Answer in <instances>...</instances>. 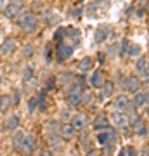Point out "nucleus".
Instances as JSON below:
<instances>
[{"label": "nucleus", "mask_w": 149, "mask_h": 156, "mask_svg": "<svg viewBox=\"0 0 149 156\" xmlns=\"http://www.w3.org/2000/svg\"><path fill=\"white\" fill-rule=\"evenodd\" d=\"M14 21H16L17 28H21L24 33H33V31H37L38 30V24H40V19L31 11H28V9H23Z\"/></svg>", "instance_id": "f257e3e1"}, {"label": "nucleus", "mask_w": 149, "mask_h": 156, "mask_svg": "<svg viewBox=\"0 0 149 156\" xmlns=\"http://www.w3.org/2000/svg\"><path fill=\"white\" fill-rule=\"evenodd\" d=\"M83 87L76 83V82H73L71 85H68L66 87V102L69 108H76L82 104V94H83Z\"/></svg>", "instance_id": "f03ea898"}, {"label": "nucleus", "mask_w": 149, "mask_h": 156, "mask_svg": "<svg viewBox=\"0 0 149 156\" xmlns=\"http://www.w3.org/2000/svg\"><path fill=\"white\" fill-rule=\"evenodd\" d=\"M109 120L113 122L115 127L122 128L125 135H130L132 127H130V120H128V116L125 115V111H113L111 113V116H109Z\"/></svg>", "instance_id": "7ed1b4c3"}, {"label": "nucleus", "mask_w": 149, "mask_h": 156, "mask_svg": "<svg viewBox=\"0 0 149 156\" xmlns=\"http://www.w3.org/2000/svg\"><path fill=\"white\" fill-rule=\"evenodd\" d=\"M37 147H38V139H37V135L26 134V137H24V140H23L21 147L17 149V153L23 154V156H30L33 151H37Z\"/></svg>", "instance_id": "20e7f679"}, {"label": "nucleus", "mask_w": 149, "mask_h": 156, "mask_svg": "<svg viewBox=\"0 0 149 156\" xmlns=\"http://www.w3.org/2000/svg\"><path fill=\"white\" fill-rule=\"evenodd\" d=\"M73 52H75V47L71 44H66V42H59L57 45V49H55V61L59 62H64L66 59L73 56Z\"/></svg>", "instance_id": "39448f33"}, {"label": "nucleus", "mask_w": 149, "mask_h": 156, "mask_svg": "<svg viewBox=\"0 0 149 156\" xmlns=\"http://www.w3.org/2000/svg\"><path fill=\"white\" fill-rule=\"evenodd\" d=\"M130 127H132V132L139 137H144V135H147V123L144 120L142 116H135L133 120H130Z\"/></svg>", "instance_id": "423d86ee"}, {"label": "nucleus", "mask_w": 149, "mask_h": 156, "mask_svg": "<svg viewBox=\"0 0 149 156\" xmlns=\"http://www.w3.org/2000/svg\"><path fill=\"white\" fill-rule=\"evenodd\" d=\"M69 123L73 125V128H75L76 132H80V130H83V128L88 125V116L85 113H73Z\"/></svg>", "instance_id": "0eeeda50"}, {"label": "nucleus", "mask_w": 149, "mask_h": 156, "mask_svg": "<svg viewBox=\"0 0 149 156\" xmlns=\"http://www.w3.org/2000/svg\"><path fill=\"white\" fill-rule=\"evenodd\" d=\"M17 49V42L16 38H12V37H9V38H5L2 44H0V56L5 57V56H11L12 52Z\"/></svg>", "instance_id": "6e6552de"}, {"label": "nucleus", "mask_w": 149, "mask_h": 156, "mask_svg": "<svg viewBox=\"0 0 149 156\" xmlns=\"http://www.w3.org/2000/svg\"><path fill=\"white\" fill-rule=\"evenodd\" d=\"M17 128H19V115H11L4 120V125H2L4 132H14Z\"/></svg>", "instance_id": "1a4fd4ad"}, {"label": "nucleus", "mask_w": 149, "mask_h": 156, "mask_svg": "<svg viewBox=\"0 0 149 156\" xmlns=\"http://www.w3.org/2000/svg\"><path fill=\"white\" fill-rule=\"evenodd\" d=\"M109 35H111V28H109V26H106V24H101L99 28L95 30V33H94L95 44H104L106 40L109 38Z\"/></svg>", "instance_id": "9d476101"}, {"label": "nucleus", "mask_w": 149, "mask_h": 156, "mask_svg": "<svg viewBox=\"0 0 149 156\" xmlns=\"http://www.w3.org/2000/svg\"><path fill=\"white\" fill-rule=\"evenodd\" d=\"M76 134V130L73 128V125L69 122H64L61 123V127H59V135L62 137V140H71Z\"/></svg>", "instance_id": "9b49d317"}, {"label": "nucleus", "mask_w": 149, "mask_h": 156, "mask_svg": "<svg viewBox=\"0 0 149 156\" xmlns=\"http://www.w3.org/2000/svg\"><path fill=\"white\" fill-rule=\"evenodd\" d=\"M23 11V7L21 5H16V4H7L5 7H4V11H2V14H4V17L5 19H16L17 14Z\"/></svg>", "instance_id": "f8f14e48"}, {"label": "nucleus", "mask_w": 149, "mask_h": 156, "mask_svg": "<svg viewBox=\"0 0 149 156\" xmlns=\"http://www.w3.org/2000/svg\"><path fill=\"white\" fill-rule=\"evenodd\" d=\"M92 127H94V130H97V132L106 130L108 127H111V125H109V116H106L104 113L97 115V116H95V120H94V123H92Z\"/></svg>", "instance_id": "ddd939ff"}, {"label": "nucleus", "mask_w": 149, "mask_h": 156, "mask_svg": "<svg viewBox=\"0 0 149 156\" xmlns=\"http://www.w3.org/2000/svg\"><path fill=\"white\" fill-rule=\"evenodd\" d=\"M88 83L92 85L94 89H101V87L104 85V73H102V69L92 71V76L88 78Z\"/></svg>", "instance_id": "4468645a"}, {"label": "nucleus", "mask_w": 149, "mask_h": 156, "mask_svg": "<svg viewBox=\"0 0 149 156\" xmlns=\"http://www.w3.org/2000/svg\"><path fill=\"white\" fill-rule=\"evenodd\" d=\"M140 87H142V82H140V78H139V76H135V75L127 76V92L135 94V92L140 90Z\"/></svg>", "instance_id": "2eb2a0df"}, {"label": "nucleus", "mask_w": 149, "mask_h": 156, "mask_svg": "<svg viewBox=\"0 0 149 156\" xmlns=\"http://www.w3.org/2000/svg\"><path fill=\"white\" fill-rule=\"evenodd\" d=\"M24 137H26V132H24V130H21V128H17V130H14V132H12V135H11V144H12V147H14L16 151L21 147Z\"/></svg>", "instance_id": "dca6fc26"}, {"label": "nucleus", "mask_w": 149, "mask_h": 156, "mask_svg": "<svg viewBox=\"0 0 149 156\" xmlns=\"http://www.w3.org/2000/svg\"><path fill=\"white\" fill-rule=\"evenodd\" d=\"M47 140H49L50 151H59L62 147V142H64L59 134H47Z\"/></svg>", "instance_id": "f3484780"}, {"label": "nucleus", "mask_w": 149, "mask_h": 156, "mask_svg": "<svg viewBox=\"0 0 149 156\" xmlns=\"http://www.w3.org/2000/svg\"><path fill=\"white\" fill-rule=\"evenodd\" d=\"M55 82L59 85H62V87H68V85H71L75 82V75L71 71H62L55 76Z\"/></svg>", "instance_id": "a211bd4d"}, {"label": "nucleus", "mask_w": 149, "mask_h": 156, "mask_svg": "<svg viewBox=\"0 0 149 156\" xmlns=\"http://www.w3.org/2000/svg\"><path fill=\"white\" fill-rule=\"evenodd\" d=\"M94 101H95L94 92H90V90H83V94H82V106H87L90 111H94V109H95Z\"/></svg>", "instance_id": "6ab92c4d"}, {"label": "nucleus", "mask_w": 149, "mask_h": 156, "mask_svg": "<svg viewBox=\"0 0 149 156\" xmlns=\"http://www.w3.org/2000/svg\"><path fill=\"white\" fill-rule=\"evenodd\" d=\"M12 106H14V99H12V94H2V95H0V113L9 111Z\"/></svg>", "instance_id": "aec40b11"}, {"label": "nucleus", "mask_w": 149, "mask_h": 156, "mask_svg": "<svg viewBox=\"0 0 149 156\" xmlns=\"http://www.w3.org/2000/svg\"><path fill=\"white\" fill-rule=\"evenodd\" d=\"M37 101H38V111L45 113L47 108H49V102H47V92H45L44 89L37 92Z\"/></svg>", "instance_id": "412c9836"}, {"label": "nucleus", "mask_w": 149, "mask_h": 156, "mask_svg": "<svg viewBox=\"0 0 149 156\" xmlns=\"http://www.w3.org/2000/svg\"><path fill=\"white\" fill-rule=\"evenodd\" d=\"M76 66H78V69H80L82 73H87V71L92 69V66H94V59L87 56V57H83V59H80Z\"/></svg>", "instance_id": "4be33fe9"}, {"label": "nucleus", "mask_w": 149, "mask_h": 156, "mask_svg": "<svg viewBox=\"0 0 149 156\" xmlns=\"http://www.w3.org/2000/svg\"><path fill=\"white\" fill-rule=\"evenodd\" d=\"M127 104H128L127 95L122 94V95H118V97L115 99V102H113V108H115V111H125Z\"/></svg>", "instance_id": "5701e85b"}, {"label": "nucleus", "mask_w": 149, "mask_h": 156, "mask_svg": "<svg viewBox=\"0 0 149 156\" xmlns=\"http://www.w3.org/2000/svg\"><path fill=\"white\" fill-rule=\"evenodd\" d=\"M101 89H102L101 95H102L104 99H108V97H111V95L115 94V83H113L111 80H104V85H102Z\"/></svg>", "instance_id": "b1692460"}, {"label": "nucleus", "mask_w": 149, "mask_h": 156, "mask_svg": "<svg viewBox=\"0 0 149 156\" xmlns=\"http://www.w3.org/2000/svg\"><path fill=\"white\" fill-rule=\"evenodd\" d=\"M132 104L135 108H144L146 106V97H144V92H140V90H139V92H135V94H133V99H132Z\"/></svg>", "instance_id": "393cba45"}, {"label": "nucleus", "mask_w": 149, "mask_h": 156, "mask_svg": "<svg viewBox=\"0 0 149 156\" xmlns=\"http://www.w3.org/2000/svg\"><path fill=\"white\" fill-rule=\"evenodd\" d=\"M59 127H61V123H59V122H55V120H50V122L45 123L47 134H59Z\"/></svg>", "instance_id": "a878e982"}, {"label": "nucleus", "mask_w": 149, "mask_h": 156, "mask_svg": "<svg viewBox=\"0 0 149 156\" xmlns=\"http://www.w3.org/2000/svg\"><path fill=\"white\" fill-rule=\"evenodd\" d=\"M33 78H35V69H33V66H26L24 69H23V82L30 83Z\"/></svg>", "instance_id": "bb28decb"}, {"label": "nucleus", "mask_w": 149, "mask_h": 156, "mask_svg": "<svg viewBox=\"0 0 149 156\" xmlns=\"http://www.w3.org/2000/svg\"><path fill=\"white\" fill-rule=\"evenodd\" d=\"M82 134H80V144L83 146V147H90V139H92V134H88L87 130L83 128V130H80Z\"/></svg>", "instance_id": "cd10ccee"}, {"label": "nucleus", "mask_w": 149, "mask_h": 156, "mask_svg": "<svg viewBox=\"0 0 149 156\" xmlns=\"http://www.w3.org/2000/svg\"><path fill=\"white\" fill-rule=\"evenodd\" d=\"M66 37H68V28L61 26V28L55 30V33H54V40H55V42H64Z\"/></svg>", "instance_id": "c85d7f7f"}, {"label": "nucleus", "mask_w": 149, "mask_h": 156, "mask_svg": "<svg viewBox=\"0 0 149 156\" xmlns=\"http://www.w3.org/2000/svg\"><path fill=\"white\" fill-rule=\"evenodd\" d=\"M125 115L128 116V120H133V118L137 116V108L132 104V101H128L127 108H125Z\"/></svg>", "instance_id": "c756f323"}, {"label": "nucleus", "mask_w": 149, "mask_h": 156, "mask_svg": "<svg viewBox=\"0 0 149 156\" xmlns=\"http://www.w3.org/2000/svg\"><path fill=\"white\" fill-rule=\"evenodd\" d=\"M54 47H52V45L50 44H47L45 45V52H44V56H45V62H47V64H50V62H52V56H54Z\"/></svg>", "instance_id": "7c9ffc66"}, {"label": "nucleus", "mask_w": 149, "mask_h": 156, "mask_svg": "<svg viewBox=\"0 0 149 156\" xmlns=\"http://www.w3.org/2000/svg\"><path fill=\"white\" fill-rule=\"evenodd\" d=\"M147 66H149V64H147V59H146V57H140V56H139V57H137V62H135V69L140 73V71H144V69H146Z\"/></svg>", "instance_id": "2f4dec72"}, {"label": "nucleus", "mask_w": 149, "mask_h": 156, "mask_svg": "<svg viewBox=\"0 0 149 156\" xmlns=\"http://www.w3.org/2000/svg\"><path fill=\"white\" fill-rule=\"evenodd\" d=\"M33 54H35V45L33 44L23 45V57H31Z\"/></svg>", "instance_id": "473e14b6"}, {"label": "nucleus", "mask_w": 149, "mask_h": 156, "mask_svg": "<svg viewBox=\"0 0 149 156\" xmlns=\"http://www.w3.org/2000/svg\"><path fill=\"white\" fill-rule=\"evenodd\" d=\"M127 54L130 57H139V56H140V47H139V45H135V44H130V47H128V50H127Z\"/></svg>", "instance_id": "72a5a7b5"}, {"label": "nucleus", "mask_w": 149, "mask_h": 156, "mask_svg": "<svg viewBox=\"0 0 149 156\" xmlns=\"http://www.w3.org/2000/svg\"><path fill=\"white\" fill-rule=\"evenodd\" d=\"M71 116H73V113H71V108H69V106L62 108V109H61V120H62V123L69 122V120H71Z\"/></svg>", "instance_id": "f704fd0d"}, {"label": "nucleus", "mask_w": 149, "mask_h": 156, "mask_svg": "<svg viewBox=\"0 0 149 156\" xmlns=\"http://www.w3.org/2000/svg\"><path fill=\"white\" fill-rule=\"evenodd\" d=\"M37 108H38V101H37V95H33L28 99V113H35Z\"/></svg>", "instance_id": "c9c22d12"}, {"label": "nucleus", "mask_w": 149, "mask_h": 156, "mask_svg": "<svg viewBox=\"0 0 149 156\" xmlns=\"http://www.w3.org/2000/svg\"><path fill=\"white\" fill-rule=\"evenodd\" d=\"M55 83H57V82H55V76H50L49 80H47V83H45V92H52V90L55 89Z\"/></svg>", "instance_id": "e433bc0d"}, {"label": "nucleus", "mask_w": 149, "mask_h": 156, "mask_svg": "<svg viewBox=\"0 0 149 156\" xmlns=\"http://www.w3.org/2000/svg\"><path fill=\"white\" fill-rule=\"evenodd\" d=\"M118 76V83H120V89H122V92H127V78L123 76L122 73L120 75H116Z\"/></svg>", "instance_id": "4c0bfd02"}, {"label": "nucleus", "mask_w": 149, "mask_h": 156, "mask_svg": "<svg viewBox=\"0 0 149 156\" xmlns=\"http://www.w3.org/2000/svg\"><path fill=\"white\" fill-rule=\"evenodd\" d=\"M128 47H130V40H128V38H123L122 44H120V54H127Z\"/></svg>", "instance_id": "58836bf2"}, {"label": "nucleus", "mask_w": 149, "mask_h": 156, "mask_svg": "<svg viewBox=\"0 0 149 156\" xmlns=\"http://www.w3.org/2000/svg\"><path fill=\"white\" fill-rule=\"evenodd\" d=\"M116 54H120V44H113L109 47V50H108V56H116Z\"/></svg>", "instance_id": "ea45409f"}, {"label": "nucleus", "mask_w": 149, "mask_h": 156, "mask_svg": "<svg viewBox=\"0 0 149 156\" xmlns=\"http://www.w3.org/2000/svg\"><path fill=\"white\" fill-rule=\"evenodd\" d=\"M19 97H21V90H14V94H12V99H14V106L19 104Z\"/></svg>", "instance_id": "a19ab883"}, {"label": "nucleus", "mask_w": 149, "mask_h": 156, "mask_svg": "<svg viewBox=\"0 0 149 156\" xmlns=\"http://www.w3.org/2000/svg\"><path fill=\"white\" fill-rule=\"evenodd\" d=\"M82 12H83V9L80 5H76V7H75V11H71V16L73 17H80V16H82Z\"/></svg>", "instance_id": "79ce46f5"}, {"label": "nucleus", "mask_w": 149, "mask_h": 156, "mask_svg": "<svg viewBox=\"0 0 149 156\" xmlns=\"http://www.w3.org/2000/svg\"><path fill=\"white\" fill-rule=\"evenodd\" d=\"M38 156H54V151H50V149H40Z\"/></svg>", "instance_id": "37998d69"}, {"label": "nucleus", "mask_w": 149, "mask_h": 156, "mask_svg": "<svg viewBox=\"0 0 149 156\" xmlns=\"http://www.w3.org/2000/svg\"><path fill=\"white\" fill-rule=\"evenodd\" d=\"M113 149H115V147H113V144H104V154H111V153H113Z\"/></svg>", "instance_id": "c03bdc74"}, {"label": "nucleus", "mask_w": 149, "mask_h": 156, "mask_svg": "<svg viewBox=\"0 0 149 156\" xmlns=\"http://www.w3.org/2000/svg\"><path fill=\"white\" fill-rule=\"evenodd\" d=\"M127 154H128V156H137V151H135V147H133V146L127 147Z\"/></svg>", "instance_id": "a18cd8bd"}, {"label": "nucleus", "mask_w": 149, "mask_h": 156, "mask_svg": "<svg viewBox=\"0 0 149 156\" xmlns=\"http://www.w3.org/2000/svg\"><path fill=\"white\" fill-rule=\"evenodd\" d=\"M97 59H99V64H102V62H104V59H106V54H104V52H99Z\"/></svg>", "instance_id": "49530a36"}, {"label": "nucleus", "mask_w": 149, "mask_h": 156, "mask_svg": "<svg viewBox=\"0 0 149 156\" xmlns=\"http://www.w3.org/2000/svg\"><path fill=\"white\" fill-rule=\"evenodd\" d=\"M140 153H142V156H149V146H144Z\"/></svg>", "instance_id": "de8ad7c7"}, {"label": "nucleus", "mask_w": 149, "mask_h": 156, "mask_svg": "<svg viewBox=\"0 0 149 156\" xmlns=\"http://www.w3.org/2000/svg\"><path fill=\"white\" fill-rule=\"evenodd\" d=\"M95 154V149H94V147H88V151H87V154H85V156H94Z\"/></svg>", "instance_id": "09e8293b"}, {"label": "nucleus", "mask_w": 149, "mask_h": 156, "mask_svg": "<svg viewBox=\"0 0 149 156\" xmlns=\"http://www.w3.org/2000/svg\"><path fill=\"white\" fill-rule=\"evenodd\" d=\"M9 2H11V4H16V5H21V7H23V2H24V0H9Z\"/></svg>", "instance_id": "8fccbe9b"}, {"label": "nucleus", "mask_w": 149, "mask_h": 156, "mask_svg": "<svg viewBox=\"0 0 149 156\" xmlns=\"http://www.w3.org/2000/svg\"><path fill=\"white\" fill-rule=\"evenodd\" d=\"M144 97H146V104H149V89L144 92Z\"/></svg>", "instance_id": "3c124183"}, {"label": "nucleus", "mask_w": 149, "mask_h": 156, "mask_svg": "<svg viewBox=\"0 0 149 156\" xmlns=\"http://www.w3.org/2000/svg\"><path fill=\"white\" fill-rule=\"evenodd\" d=\"M7 4H5V0H0V11H4V7H5Z\"/></svg>", "instance_id": "603ef678"}, {"label": "nucleus", "mask_w": 149, "mask_h": 156, "mask_svg": "<svg viewBox=\"0 0 149 156\" xmlns=\"http://www.w3.org/2000/svg\"><path fill=\"white\" fill-rule=\"evenodd\" d=\"M118 156H127V149H122V151H120V154H118Z\"/></svg>", "instance_id": "864d4df0"}, {"label": "nucleus", "mask_w": 149, "mask_h": 156, "mask_svg": "<svg viewBox=\"0 0 149 156\" xmlns=\"http://www.w3.org/2000/svg\"><path fill=\"white\" fill-rule=\"evenodd\" d=\"M146 116L149 118V104H146Z\"/></svg>", "instance_id": "5fc2aeb1"}, {"label": "nucleus", "mask_w": 149, "mask_h": 156, "mask_svg": "<svg viewBox=\"0 0 149 156\" xmlns=\"http://www.w3.org/2000/svg\"><path fill=\"white\" fill-rule=\"evenodd\" d=\"M104 156H111V154H104Z\"/></svg>", "instance_id": "6e6d98bb"}, {"label": "nucleus", "mask_w": 149, "mask_h": 156, "mask_svg": "<svg viewBox=\"0 0 149 156\" xmlns=\"http://www.w3.org/2000/svg\"><path fill=\"white\" fill-rule=\"evenodd\" d=\"M78 2H83V0H78Z\"/></svg>", "instance_id": "4d7b16f0"}, {"label": "nucleus", "mask_w": 149, "mask_h": 156, "mask_svg": "<svg viewBox=\"0 0 149 156\" xmlns=\"http://www.w3.org/2000/svg\"><path fill=\"white\" fill-rule=\"evenodd\" d=\"M95 2H97V0H95Z\"/></svg>", "instance_id": "13d9d810"}]
</instances>
